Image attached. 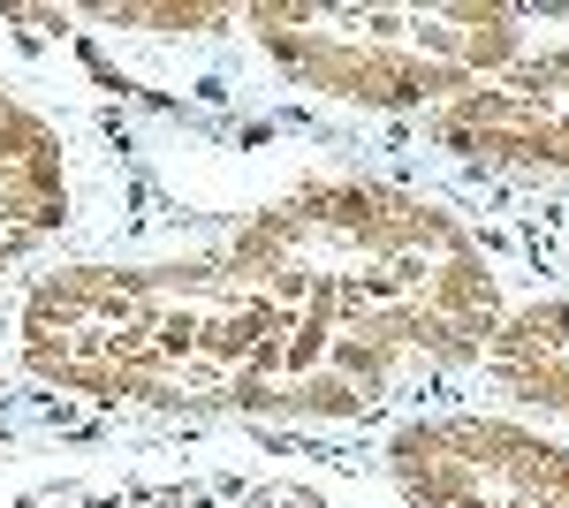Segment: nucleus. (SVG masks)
Returning a JSON list of instances; mask_svg holds the SVG:
<instances>
[{
	"label": "nucleus",
	"instance_id": "1",
	"mask_svg": "<svg viewBox=\"0 0 569 508\" xmlns=\"http://www.w3.org/2000/svg\"><path fill=\"white\" fill-rule=\"evenodd\" d=\"M501 311L493 258L448 206L305 168L206 251L31 273L8 297V365L77 402L357 425L479 365Z\"/></svg>",
	"mask_w": 569,
	"mask_h": 508
},
{
	"label": "nucleus",
	"instance_id": "2",
	"mask_svg": "<svg viewBox=\"0 0 569 508\" xmlns=\"http://www.w3.org/2000/svg\"><path fill=\"white\" fill-rule=\"evenodd\" d=\"M525 8H236V31L311 99L410 114L493 84L531 53Z\"/></svg>",
	"mask_w": 569,
	"mask_h": 508
},
{
	"label": "nucleus",
	"instance_id": "3",
	"mask_svg": "<svg viewBox=\"0 0 569 508\" xmlns=\"http://www.w3.org/2000/svg\"><path fill=\"white\" fill-rule=\"evenodd\" d=\"M402 508H569V440L501 402H433L388 432Z\"/></svg>",
	"mask_w": 569,
	"mask_h": 508
},
{
	"label": "nucleus",
	"instance_id": "4",
	"mask_svg": "<svg viewBox=\"0 0 569 508\" xmlns=\"http://www.w3.org/2000/svg\"><path fill=\"white\" fill-rule=\"evenodd\" d=\"M0 508H350V494L266 464H84L8 486Z\"/></svg>",
	"mask_w": 569,
	"mask_h": 508
},
{
	"label": "nucleus",
	"instance_id": "5",
	"mask_svg": "<svg viewBox=\"0 0 569 508\" xmlns=\"http://www.w3.org/2000/svg\"><path fill=\"white\" fill-rule=\"evenodd\" d=\"M433 145L486 175L569 182V46H539L493 84L433 107Z\"/></svg>",
	"mask_w": 569,
	"mask_h": 508
},
{
	"label": "nucleus",
	"instance_id": "6",
	"mask_svg": "<svg viewBox=\"0 0 569 508\" xmlns=\"http://www.w3.org/2000/svg\"><path fill=\"white\" fill-rule=\"evenodd\" d=\"M479 380L493 387L509 410L569 425V297L501 311L493 341L479 349Z\"/></svg>",
	"mask_w": 569,
	"mask_h": 508
},
{
	"label": "nucleus",
	"instance_id": "7",
	"mask_svg": "<svg viewBox=\"0 0 569 508\" xmlns=\"http://www.w3.org/2000/svg\"><path fill=\"white\" fill-rule=\"evenodd\" d=\"M0 380H8V349H0Z\"/></svg>",
	"mask_w": 569,
	"mask_h": 508
}]
</instances>
